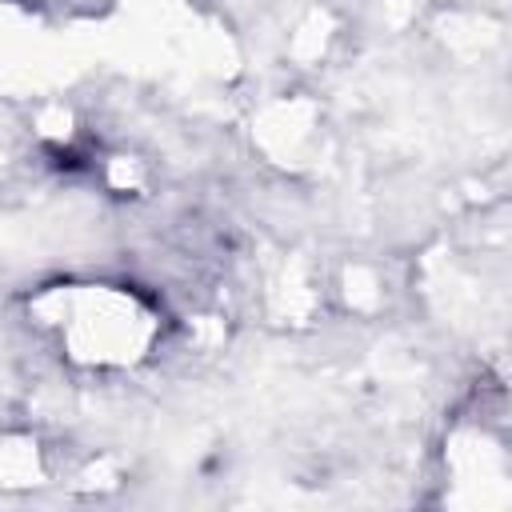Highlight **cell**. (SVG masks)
<instances>
[{"mask_svg":"<svg viewBox=\"0 0 512 512\" xmlns=\"http://www.w3.org/2000/svg\"><path fill=\"white\" fill-rule=\"evenodd\" d=\"M64 312L48 316L60 340L72 344L76 360H132L136 348L148 344L152 336V312L136 304V296L116 292L108 284H76L72 292L60 296Z\"/></svg>","mask_w":512,"mask_h":512,"instance_id":"cell-1","label":"cell"}]
</instances>
